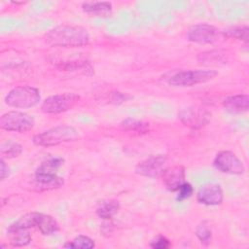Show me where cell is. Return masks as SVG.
I'll return each mask as SVG.
<instances>
[{
    "label": "cell",
    "instance_id": "1",
    "mask_svg": "<svg viewBox=\"0 0 249 249\" xmlns=\"http://www.w3.org/2000/svg\"><path fill=\"white\" fill-rule=\"evenodd\" d=\"M46 41L48 44L57 47H83L89 44V34L81 26L59 25L46 34Z\"/></svg>",
    "mask_w": 249,
    "mask_h": 249
},
{
    "label": "cell",
    "instance_id": "2",
    "mask_svg": "<svg viewBox=\"0 0 249 249\" xmlns=\"http://www.w3.org/2000/svg\"><path fill=\"white\" fill-rule=\"evenodd\" d=\"M78 138V131L74 127L69 125H58L36 134L33 137V142L38 146L49 147L68 141H74Z\"/></svg>",
    "mask_w": 249,
    "mask_h": 249
},
{
    "label": "cell",
    "instance_id": "3",
    "mask_svg": "<svg viewBox=\"0 0 249 249\" xmlns=\"http://www.w3.org/2000/svg\"><path fill=\"white\" fill-rule=\"evenodd\" d=\"M40 101V92L29 86L17 87L10 90L5 97L7 105L15 108H29Z\"/></svg>",
    "mask_w": 249,
    "mask_h": 249
},
{
    "label": "cell",
    "instance_id": "4",
    "mask_svg": "<svg viewBox=\"0 0 249 249\" xmlns=\"http://www.w3.org/2000/svg\"><path fill=\"white\" fill-rule=\"evenodd\" d=\"M217 75L218 73L214 70H187L178 72L171 76L168 83L175 87H191L208 82L214 79Z\"/></svg>",
    "mask_w": 249,
    "mask_h": 249
},
{
    "label": "cell",
    "instance_id": "5",
    "mask_svg": "<svg viewBox=\"0 0 249 249\" xmlns=\"http://www.w3.org/2000/svg\"><path fill=\"white\" fill-rule=\"evenodd\" d=\"M0 125L3 129L15 132H26L33 128V118L23 112L11 111L2 115Z\"/></svg>",
    "mask_w": 249,
    "mask_h": 249
},
{
    "label": "cell",
    "instance_id": "6",
    "mask_svg": "<svg viewBox=\"0 0 249 249\" xmlns=\"http://www.w3.org/2000/svg\"><path fill=\"white\" fill-rule=\"evenodd\" d=\"M79 95L75 93H63L50 96L44 100L41 109L45 113L57 114L65 112L76 105Z\"/></svg>",
    "mask_w": 249,
    "mask_h": 249
},
{
    "label": "cell",
    "instance_id": "7",
    "mask_svg": "<svg viewBox=\"0 0 249 249\" xmlns=\"http://www.w3.org/2000/svg\"><path fill=\"white\" fill-rule=\"evenodd\" d=\"M222 36H224L223 32L218 30L216 27L206 23L194 25L189 29L187 34V37L190 41L198 44H214L217 43Z\"/></svg>",
    "mask_w": 249,
    "mask_h": 249
},
{
    "label": "cell",
    "instance_id": "8",
    "mask_svg": "<svg viewBox=\"0 0 249 249\" xmlns=\"http://www.w3.org/2000/svg\"><path fill=\"white\" fill-rule=\"evenodd\" d=\"M211 114L199 106H190L180 111L179 119L181 122L192 128H199L210 121Z\"/></svg>",
    "mask_w": 249,
    "mask_h": 249
},
{
    "label": "cell",
    "instance_id": "9",
    "mask_svg": "<svg viewBox=\"0 0 249 249\" xmlns=\"http://www.w3.org/2000/svg\"><path fill=\"white\" fill-rule=\"evenodd\" d=\"M215 167L224 173L230 174H242L244 172V166L241 160L230 151H223L217 154L214 160Z\"/></svg>",
    "mask_w": 249,
    "mask_h": 249
},
{
    "label": "cell",
    "instance_id": "10",
    "mask_svg": "<svg viewBox=\"0 0 249 249\" xmlns=\"http://www.w3.org/2000/svg\"><path fill=\"white\" fill-rule=\"evenodd\" d=\"M166 156L164 155H157L146 159L145 160L139 162L135 168L136 173L156 178L162 174L164 169L166 168Z\"/></svg>",
    "mask_w": 249,
    "mask_h": 249
},
{
    "label": "cell",
    "instance_id": "11",
    "mask_svg": "<svg viewBox=\"0 0 249 249\" xmlns=\"http://www.w3.org/2000/svg\"><path fill=\"white\" fill-rule=\"evenodd\" d=\"M63 185V179L56 174L35 172L31 179V186L37 192L57 189Z\"/></svg>",
    "mask_w": 249,
    "mask_h": 249
},
{
    "label": "cell",
    "instance_id": "12",
    "mask_svg": "<svg viewBox=\"0 0 249 249\" xmlns=\"http://www.w3.org/2000/svg\"><path fill=\"white\" fill-rule=\"evenodd\" d=\"M197 200L206 205H218L223 200V191L217 184L204 185L197 192Z\"/></svg>",
    "mask_w": 249,
    "mask_h": 249
},
{
    "label": "cell",
    "instance_id": "13",
    "mask_svg": "<svg viewBox=\"0 0 249 249\" xmlns=\"http://www.w3.org/2000/svg\"><path fill=\"white\" fill-rule=\"evenodd\" d=\"M161 177L166 188L171 192H175L185 182V169L180 165L166 167Z\"/></svg>",
    "mask_w": 249,
    "mask_h": 249
},
{
    "label": "cell",
    "instance_id": "14",
    "mask_svg": "<svg viewBox=\"0 0 249 249\" xmlns=\"http://www.w3.org/2000/svg\"><path fill=\"white\" fill-rule=\"evenodd\" d=\"M7 237L14 246H25L31 241V234L28 230L17 227L14 224L8 228Z\"/></svg>",
    "mask_w": 249,
    "mask_h": 249
},
{
    "label": "cell",
    "instance_id": "15",
    "mask_svg": "<svg viewBox=\"0 0 249 249\" xmlns=\"http://www.w3.org/2000/svg\"><path fill=\"white\" fill-rule=\"evenodd\" d=\"M224 107L231 113L246 112L249 108V97L246 94H235L223 101Z\"/></svg>",
    "mask_w": 249,
    "mask_h": 249
},
{
    "label": "cell",
    "instance_id": "16",
    "mask_svg": "<svg viewBox=\"0 0 249 249\" xmlns=\"http://www.w3.org/2000/svg\"><path fill=\"white\" fill-rule=\"evenodd\" d=\"M82 7L86 13L96 17H108L112 12V5L109 2H86Z\"/></svg>",
    "mask_w": 249,
    "mask_h": 249
},
{
    "label": "cell",
    "instance_id": "17",
    "mask_svg": "<svg viewBox=\"0 0 249 249\" xmlns=\"http://www.w3.org/2000/svg\"><path fill=\"white\" fill-rule=\"evenodd\" d=\"M37 228L45 235H51L59 230L58 224L53 217L42 213L40 215Z\"/></svg>",
    "mask_w": 249,
    "mask_h": 249
},
{
    "label": "cell",
    "instance_id": "18",
    "mask_svg": "<svg viewBox=\"0 0 249 249\" xmlns=\"http://www.w3.org/2000/svg\"><path fill=\"white\" fill-rule=\"evenodd\" d=\"M120 208L119 202L115 199H108L102 201L97 207V215L102 219H110L114 216Z\"/></svg>",
    "mask_w": 249,
    "mask_h": 249
},
{
    "label": "cell",
    "instance_id": "19",
    "mask_svg": "<svg viewBox=\"0 0 249 249\" xmlns=\"http://www.w3.org/2000/svg\"><path fill=\"white\" fill-rule=\"evenodd\" d=\"M63 159L61 158H51L46 161L42 162L37 168L36 172L46 173V174H56L57 169L63 164Z\"/></svg>",
    "mask_w": 249,
    "mask_h": 249
},
{
    "label": "cell",
    "instance_id": "20",
    "mask_svg": "<svg viewBox=\"0 0 249 249\" xmlns=\"http://www.w3.org/2000/svg\"><path fill=\"white\" fill-rule=\"evenodd\" d=\"M121 126L126 130L134 131L137 133H145L149 130V124L147 123L130 118L123 121L121 123Z\"/></svg>",
    "mask_w": 249,
    "mask_h": 249
},
{
    "label": "cell",
    "instance_id": "21",
    "mask_svg": "<svg viewBox=\"0 0 249 249\" xmlns=\"http://www.w3.org/2000/svg\"><path fill=\"white\" fill-rule=\"evenodd\" d=\"M40 215H41V213H38V212L27 213V214L23 215L22 217H20L17 222H15L14 225H16L17 227L22 228V229H26V230L35 228L38 225Z\"/></svg>",
    "mask_w": 249,
    "mask_h": 249
},
{
    "label": "cell",
    "instance_id": "22",
    "mask_svg": "<svg viewBox=\"0 0 249 249\" xmlns=\"http://www.w3.org/2000/svg\"><path fill=\"white\" fill-rule=\"evenodd\" d=\"M65 248H81V249H91L94 247V241L89 236L79 235L73 239V241H69L64 244Z\"/></svg>",
    "mask_w": 249,
    "mask_h": 249
},
{
    "label": "cell",
    "instance_id": "23",
    "mask_svg": "<svg viewBox=\"0 0 249 249\" xmlns=\"http://www.w3.org/2000/svg\"><path fill=\"white\" fill-rule=\"evenodd\" d=\"M22 152V147L16 142H6L1 146V156L12 159L18 157Z\"/></svg>",
    "mask_w": 249,
    "mask_h": 249
},
{
    "label": "cell",
    "instance_id": "24",
    "mask_svg": "<svg viewBox=\"0 0 249 249\" xmlns=\"http://www.w3.org/2000/svg\"><path fill=\"white\" fill-rule=\"evenodd\" d=\"M248 32L249 29L247 26H234L227 29L223 32L224 36L228 37H233L238 40L247 41L248 40Z\"/></svg>",
    "mask_w": 249,
    "mask_h": 249
},
{
    "label": "cell",
    "instance_id": "25",
    "mask_svg": "<svg viewBox=\"0 0 249 249\" xmlns=\"http://www.w3.org/2000/svg\"><path fill=\"white\" fill-rule=\"evenodd\" d=\"M196 236L198 237V239L200 240V242L202 244L208 245L211 242L212 232H211L210 228L208 227V225L205 222L198 225V227L196 228Z\"/></svg>",
    "mask_w": 249,
    "mask_h": 249
},
{
    "label": "cell",
    "instance_id": "26",
    "mask_svg": "<svg viewBox=\"0 0 249 249\" xmlns=\"http://www.w3.org/2000/svg\"><path fill=\"white\" fill-rule=\"evenodd\" d=\"M199 60L201 63L208 62V63H217L223 60V53L219 51H211L207 53H203L199 55Z\"/></svg>",
    "mask_w": 249,
    "mask_h": 249
},
{
    "label": "cell",
    "instance_id": "27",
    "mask_svg": "<svg viewBox=\"0 0 249 249\" xmlns=\"http://www.w3.org/2000/svg\"><path fill=\"white\" fill-rule=\"evenodd\" d=\"M194 192V189L191 184L184 182L180 188L178 189V195H177V200H184L192 196Z\"/></svg>",
    "mask_w": 249,
    "mask_h": 249
},
{
    "label": "cell",
    "instance_id": "28",
    "mask_svg": "<svg viewBox=\"0 0 249 249\" xmlns=\"http://www.w3.org/2000/svg\"><path fill=\"white\" fill-rule=\"evenodd\" d=\"M150 246L155 249H166L170 246V242L166 237L162 235H159L151 241Z\"/></svg>",
    "mask_w": 249,
    "mask_h": 249
},
{
    "label": "cell",
    "instance_id": "29",
    "mask_svg": "<svg viewBox=\"0 0 249 249\" xmlns=\"http://www.w3.org/2000/svg\"><path fill=\"white\" fill-rule=\"evenodd\" d=\"M128 98H129V96H127L126 94H123L121 92H115V93H113V97L111 100L113 103L120 104V103L125 102Z\"/></svg>",
    "mask_w": 249,
    "mask_h": 249
},
{
    "label": "cell",
    "instance_id": "30",
    "mask_svg": "<svg viewBox=\"0 0 249 249\" xmlns=\"http://www.w3.org/2000/svg\"><path fill=\"white\" fill-rule=\"evenodd\" d=\"M1 180H4L6 177H8L10 175V169L9 167L6 165L5 161L3 160H1Z\"/></svg>",
    "mask_w": 249,
    "mask_h": 249
}]
</instances>
